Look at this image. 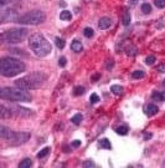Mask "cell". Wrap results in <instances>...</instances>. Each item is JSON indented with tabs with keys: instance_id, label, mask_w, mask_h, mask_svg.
I'll list each match as a JSON object with an SVG mask.
<instances>
[{
	"instance_id": "1",
	"label": "cell",
	"mask_w": 165,
	"mask_h": 168,
	"mask_svg": "<svg viewBox=\"0 0 165 168\" xmlns=\"http://www.w3.org/2000/svg\"><path fill=\"white\" fill-rule=\"evenodd\" d=\"M25 70V64L16 57H4L0 62V73L5 77H14Z\"/></svg>"
},
{
	"instance_id": "2",
	"label": "cell",
	"mask_w": 165,
	"mask_h": 168,
	"mask_svg": "<svg viewBox=\"0 0 165 168\" xmlns=\"http://www.w3.org/2000/svg\"><path fill=\"white\" fill-rule=\"evenodd\" d=\"M47 80V75L44 72H31L29 75L19 79L15 81V86L23 89L25 91L27 90H35L40 87L42 83Z\"/></svg>"
},
{
	"instance_id": "3",
	"label": "cell",
	"mask_w": 165,
	"mask_h": 168,
	"mask_svg": "<svg viewBox=\"0 0 165 168\" xmlns=\"http://www.w3.org/2000/svg\"><path fill=\"white\" fill-rule=\"evenodd\" d=\"M29 46L33 50V52L39 57H45L47 56L52 47L51 44L46 40V37L41 34H34L29 37Z\"/></svg>"
},
{
	"instance_id": "4",
	"label": "cell",
	"mask_w": 165,
	"mask_h": 168,
	"mask_svg": "<svg viewBox=\"0 0 165 168\" xmlns=\"http://www.w3.org/2000/svg\"><path fill=\"white\" fill-rule=\"evenodd\" d=\"M2 100L14 101V102H29L31 101V95L23 89H13V87H3L0 90Z\"/></svg>"
},
{
	"instance_id": "5",
	"label": "cell",
	"mask_w": 165,
	"mask_h": 168,
	"mask_svg": "<svg viewBox=\"0 0 165 168\" xmlns=\"http://www.w3.org/2000/svg\"><path fill=\"white\" fill-rule=\"evenodd\" d=\"M46 20V14L41 10H33L17 19V23L24 25H40Z\"/></svg>"
},
{
	"instance_id": "6",
	"label": "cell",
	"mask_w": 165,
	"mask_h": 168,
	"mask_svg": "<svg viewBox=\"0 0 165 168\" xmlns=\"http://www.w3.org/2000/svg\"><path fill=\"white\" fill-rule=\"evenodd\" d=\"M27 36V30L26 29H13L8 31V33L2 34L3 41H6L9 44H17Z\"/></svg>"
},
{
	"instance_id": "7",
	"label": "cell",
	"mask_w": 165,
	"mask_h": 168,
	"mask_svg": "<svg viewBox=\"0 0 165 168\" xmlns=\"http://www.w3.org/2000/svg\"><path fill=\"white\" fill-rule=\"evenodd\" d=\"M30 137H31V134L27 132H15L13 138L9 142H11L13 144H23V143L27 142L30 140Z\"/></svg>"
},
{
	"instance_id": "8",
	"label": "cell",
	"mask_w": 165,
	"mask_h": 168,
	"mask_svg": "<svg viewBox=\"0 0 165 168\" xmlns=\"http://www.w3.org/2000/svg\"><path fill=\"white\" fill-rule=\"evenodd\" d=\"M20 16H17V13L13 9H9V10H5V11L2 14V21L5 23V21H17V19Z\"/></svg>"
},
{
	"instance_id": "9",
	"label": "cell",
	"mask_w": 165,
	"mask_h": 168,
	"mask_svg": "<svg viewBox=\"0 0 165 168\" xmlns=\"http://www.w3.org/2000/svg\"><path fill=\"white\" fill-rule=\"evenodd\" d=\"M13 113H15L16 116H21V117H29V116H34V112L30 111L29 108H25V107H19V106H14L10 108Z\"/></svg>"
},
{
	"instance_id": "10",
	"label": "cell",
	"mask_w": 165,
	"mask_h": 168,
	"mask_svg": "<svg viewBox=\"0 0 165 168\" xmlns=\"http://www.w3.org/2000/svg\"><path fill=\"white\" fill-rule=\"evenodd\" d=\"M14 131L11 130H9L6 128L5 126H0V137H2L3 140H6V141H10L13 138V136H14Z\"/></svg>"
},
{
	"instance_id": "11",
	"label": "cell",
	"mask_w": 165,
	"mask_h": 168,
	"mask_svg": "<svg viewBox=\"0 0 165 168\" xmlns=\"http://www.w3.org/2000/svg\"><path fill=\"white\" fill-rule=\"evenodd\" d=\"M111 25H112V20H111V18H106V16H104V18L99 19V21H98V27L102 29V30L108 29Z\"/></svg>"
},
{
	"instance_id": "12",
	"label": "cell",
	"mask_w": 165,
	"mask_h": 168,
	"mask_svg": "<svg viewBox=\"0 0 165 168\" xmlns=\"http://www.w3.org/2000/svg\"><path fill=\"white\" fill-rule=\"evenodd\" d=\"M159 112V108L158 106H155V105H148V106L145 107V113L148 115V116H154V115H157Z\"/></svg>"
},
{
	"instance_id": "13",
	"label": "cell",
	"mask_w": 165,
	"mask_h": 168,
	"mask_svg": "<svg viewBox=\"0 0 165 168\" xmlns=\"http://www.w3.org/2000/svg\"><path fill=\"white\" fill-rule=\"evenodd\" d=\"M122 23L124 26H128L130 24V15H129V11L127 9L123 10V15H122Z\"/></svg>"
},
{
	"instance_id": "14",
	"label": "cell",
	"mask_w": 165,
	"mask_h": 168,
	"mask_svg": "<svg viewBox=\"0 0 165 168\" xmlns=\"http://www.w3.org/2000/svg\"><path fill=\"white\" fill-rule=\"evenodd\" d=\"M71 49L73 50L75 52H81L82 50H83V46H82V44L79 43L78 40H75V41H72V44H71Z\"/></svg>"
},
{
	"instance_id": "15",
	"label": "cell",
	"mask_w": 165,
	"mask_h": 168,
	"mask_svg": "<svg viewBox=\"0 0 165 168\" xmlns=\"http://www.w3.org/2000/svg\"><path fill=\"white\" fill-rule=\"evenodd\" d=\"M10 115H11V110H8L4 105H2V106H0V117H2L3 120L4 118H6L8 116H10Z\"/></svg>"
},
{
	"instance_id": "16",
	"label": "cell",
	"mask_w": 165,
	"mask_h": 168,
	"mask_svg": "<svg viewBox=\"0 0 165 168\" xmlns=\"http://www.w3.org/2000/svg\"><path fill=\"white\" fill-rule=\"evenodd\" d=\"M60 19L64 20V21H68V20L72 19V14L68 11V10H62L60 14Z\"/></svg>"
},
{
	"instance_id": "17",
	"label": "cell",
	"mask_w": 165,
	"mask_h": 168,
	"mask_svg": "<svg viewBox=\"0 0 165 168\" xmlns=\"http://www.w3.org/2000/svg\"><path fill=\"white\" fill-rule=\"evenodd\" d=\"M99 147H101V148H104V150H111L112 148V144H111L109 140L103 138V140L99 141Z\"/></svg>"
},
{
	"instance_id": "18",
	"label": "cell",
	"mask_w": 165,
	"mask_h": 168,
	"mask_svg": "<svg viewBox=\"0 0 165 168\" xmlns=\"http://www.w3.org/2000/svg\"><path fill=\"white\" fill-rule=\"evenodd\" d=\"M111 91H112L113 95L119 96V95H122V92H123V87L119 86V85H113V86L111 87Z\"/></svg>"
},
{
	"instance_id": "19",
	"label": "cell",
	"mask_w": 165,
	"mask_h": 168,
	"mask_svg": "<svg viewBox=\"0 0 165 168\" xmlns=\"http://www.w3.org/2000/svg\"><path fill=\"white\" fill-rule=\"evenodd\" d=\"M153 100H155V101H165V91L153 93Z\"/></svg>"
},
{
	"instance_id": "20",
	"label": "cell",
	"mask_w": 165,
	"mask_h": 168,
	"mask_svg": "<svg viewBox=\"0 0 165 168\" xmlns=\"http://www.w3.org/2000/svg\"><path fill=\"white\" fill-rule=\"evenodd\" d=\"M82 120H83V116H82L81 113H76L75 116H72V118H71L72 123H75V124H79L82 122Z\"/></svg>"
},
{
	"instance_id": "21",
	"label": "cell",
	"mask_w": 165,
	"mask_h": 168,
	"mask_svg": "<svg viewBox=\"0 0 165 168\" xmlns=\"http://www.w3.org/2000/svg\"><path fill=\"white\" fill-rule=\"evenodd\" d=\"M31 166H33V161L30 160V158H25L24 161H21V162H20V164H19L20 168H27V167H31Z\"/></svg>"
},
{
	"instance_id": "22",
	"label": "cell",
	"mask_w": 165,
	"mask_h": 168,
	"mask_svg": "<svg viewBox=\"0 0 165 168\" xmlns=\"http://www.w3.org/2000/svg\"><path fill=\"white\" fill-rule=\"evenodd\" d=\"M116 132L118 134H120V136H126L128 133V127H127V126H119V127L116 128Z\"/></svg>"
},
{
	"instance_id": "23",
	"label": "cell",
	"mask_w": 165,
	"mask_h": 168,
	"mask_svg": "<svg viewBox=\"0 0 165 168\" xmlns=\"http://www.w3.org/2000/svg\"><path fill=\"white\" fill-rule=\"evenodd\" d=\"M142 11H143V14H150L151 13V6H150V4H148V3H144L143 5H142Z\"/></svg>"
},
{
	"instance_id": "24",
	"label": "cell",
	"mask_w": 165,
	"mask_h": 168,
	"mask_svg": "<svg viewBox=\"0 0 165 168\" xmlns=\"http://www.w3.org/2000/svg\"><path fill=\"white\" fill-rule=\"evenodd\" d=\"M48 153H50V147H45L44 150H41L37 153V158H44V157H46Z\"/></svg>"
},
{
	"instance_id": "25",
	"label": "cell",
	"mask_w": 165,
	"mask_h": 168,
	"mask_svg": "<svg viewBox=\"0 0 165 168\" xmlns=\"http://www.w3.org/2000/svg\"><path fill=\"white\" fill-rule=\"evenodd\" d=\"M85 93V87H82V86H76L73 89V95L75 96H81V95H83Z\"/></svg>"
},
{
	"instance_id": "26",
	"label": "cell",
	"mask_w": 165,
	"mask_h": 168,
	"mask_svg": "<svg viewBox=\"0 0 165 168\" xmlns=\"http://www.w3.org/2000/svg\"><path fill=\"white\" fill-rule=\"evenodd\" d=\"M55 44L58 49H64L66 46V43H65V40L64 39H60V37H56L55 39Z\"/></svg>"
},
{
	"instance_id": "27",
	"label": "cell",
	"mask_w": 165,
	"mask_h": 168,
	"mask_svg": "<svg viewBox=\"0 0 165 168\" xmlns=\"http://www.w3.org/2000/svg\"><path fill=\"white\" fill-rule=\"evenodd\" d=\"M144 76H145V73H144L143 71H140V70H137V71H134L132 73V77L133 79H143Z\"/></svg>"
},
{
	"instance_id": "28",
	"label": "cell",
	"mask_w": 165,
	"mask_h": 168,
	"mask_svg": "<svg viewBox=\"0 0 165 168\" xmlns=\"http://www.w3.org/2000/svg\"><path fill=\"white\" fill-rule=\"evenodd\" d=\"M83 34H85L86 37H92V36L95 35V31H93V29H92V27H86L83 30Z\"/></svg>"
},
{
	"instance_id": "29",
	"label": "cell",
	"mask_w": 165,
	"mask_h": 168,
	"mask_svg": "<svg viewBox=\"0 0 165 168\" xmlns=\"http://www.w3.org/2000/svg\"><path fill=\"white\" fill-rule=\"evenodd\" d=\"M135 54H137V50H135V47H134V46L127 47V55H129V56H134Z\"/></svg>"
},
{
	"instance_id": "30",
	"label": "cell",
	"mask_w": 165,
	"mask_h": 168,
	"mask_svg": "<svg viewBox=\"0 0 165 168\" xmlns=\"http://www.w3.org/2000/svg\"><path fill=\"white\" fill-rule=\"evenodd\" d=\"M154 3H155V6L159 9L165 8V0H154Z\"/></svg>"
},
{
	"instance_id": "31",
	"label": "cell",
	"mask_w": 165,
	"mask_h": 168,
	"mask_svg": "<svg viewBox=\"0 0 165 168\" xmlns=\"http://www.w3.org/2000/svg\"><path fill=\"white\" fill-rule=\"evenodd\" d=\"M155 60H157L155 56H153V55H151V56H148V57L145 59V62H147V65H153L154 62H155Z\"/></svg>"
},
{
	"instance_id": "32",
	"label": "cell",
	"mask_w": 165,
	"mask_h": 168,
	"mask_svg": "<svg viewBox=\"0 0 165 168\" xmlns=\"http://www.w3.org/2000/svg\"><path fill=\"white\" fill-rule=\"evenodd\" d=\"M98 101H99V97H98L97 93H92L91 95V103H97Z\"/></svg>"
},
{
	"instance_id": "33",
	"label": "cell",
	"mask_w": 165,
	"mask_h": 168,
	"mask_svg": "<svg viewBox=\"0 0 165 168\" xmlns=\"http://www.w3.org/2000/svg\"><path fill=\"white\" fill-rule=\"evenodd\" d=\"M66 64H67V60H66V57H60V60H58V65L61 66V67H65L66 66Z\"/></svg>"
},
{
	"instance_id": "34",
	"label": "cell",
	"mask_w": 165,
	"mask_h": 168,
	"mask_svg": "<svg viewBox=\"0 0 165 168\" xmlns=\"http://www.w3.org/2000/svg\"><path fill=\"white\" fill-rule=\"evenodd\" d=\"M83 167H96V164L92 161H86V162H83Z\"/></svg>"
},
{
	"instance_id": "35",
	"label": "cell",
	"mask_w": 165,
	"mask_h": 168,
	"mask_svg": "<svg viewBox=\"0 0 165 168\" xmlns=\"http://www.w3.org/2000/svg\"><path fill=\"white\" fill-rule=\"evenodd\" d=\"M157 70H158L159 72H165V64H160V65L157 67Z\"/></svg>"
},
{
	"instance_id": "36",
	"label": "cell",
	"mask_w": 165,
	"mask_h": 168,
	"mask_svg": "<svg viewBox=\"0 0 165 168\" xmlns=\"http://www.w3.org/2000/svg\"><path fill=\"white\" fill-rule=\"evenodd\" d=\"M113 65H114V62H113V60H111V61H108V62H107V65H106V67H107V70H111V69L113 67Z\"/></svg>"
},
{
	"instance_id": "37",
	"label": "cell",
	"mask_w": 165,
	"mask_h": 168,
	"mask_svg": "<svg viewBox=\"0 0 165 168\" xmlns=\"http://www.w3.org/2000/svg\"><path fill=\"white\" fill-rule=\"evenodd\" d=\"M101 77V73H95L93 76H92V81L93 82H96V81H98V79Z\"/></svg>"
},
{
	"instance_id": "38",
	"label": "cell",
	"mask_w": 165,
	"mask_h": 168,
	"mask_svg": "<svg viewBox=\"0 0 165 168\" xmlns=\"http://www.w3.org/2000/svg\"><path fill=\"white\" fill-rule=\"evenodd\" d=\"M79 146H81V141L79 140H76V141L72 142V147H79Z\"/></svg>"
},
{
	"instance_id": "39",
	"label": "cell",
	"mask_w": 165,
	"mask_h": 168,
	"mask_svg": "<svg viewBox=\"0 0 165 168\" xmlns=\"http://www.w3.org/2000/svg\"><path fill=\"white\" fill-rule=\"evenodd\" d=\"M151 137V133H145V136H144V138H145V140H149Z\"/></svg>"
},
{
	"instance_id": "40",
	"label": "cell",
	"mask_w": 165,
	"mask_h": 168,
	"mask_svg": "<svg viewBox=\"0 0 165 168\" xmlns=\"http://www.w3.org/2000/svg\"><path fill=\"white\" fill-rule=\"evenodd\" d=\"M129 4L133 6V5H135L137 4V0H129Z\"/></svg>"
},
{
	"instance_id": "41",
	"label": "cell",
	"mask_w": 165,
	"mask_h": 168,
	"mask_svg": "<svg viewBox=\"0 0 165 168\" xmlns=\"http://www.w3.org/2000/svg\"><path fill=\"white\" fill-rule=\"evenodd\" d=\"M64 151H65V152H68V151H71V150H68V147H64Z\"/></svg>"
},
{
	"instance_id": "42",
	"label": "cell",
	"mask_w": 165,
	"mask_h": 168,
	"mask_svg": "<svg viewBox=\"0 0 165 168\" xmlns=\"http://www.w3.org/2000/svg\"><path fill=\"white\" fill-rule=\"evenodd\" d=\"M85 2H86V3H89V2H92V0H85Z\"/></svg>"
},
{
	"instance_id": "43",
	"label": "cell",
	"mask_w": 165,
	"mask_h": 168,
	"mask_svg": "<svg viewBox=\"0 0 165 168\" xmlns=\"http://www.w3.org/2000/svg\"><path fill=\"white\" fill-rule=\"evenodd\" d=\"M163 85H164V86H165V80H164V82H163Z\"/></svg>"
}]
</instances>
